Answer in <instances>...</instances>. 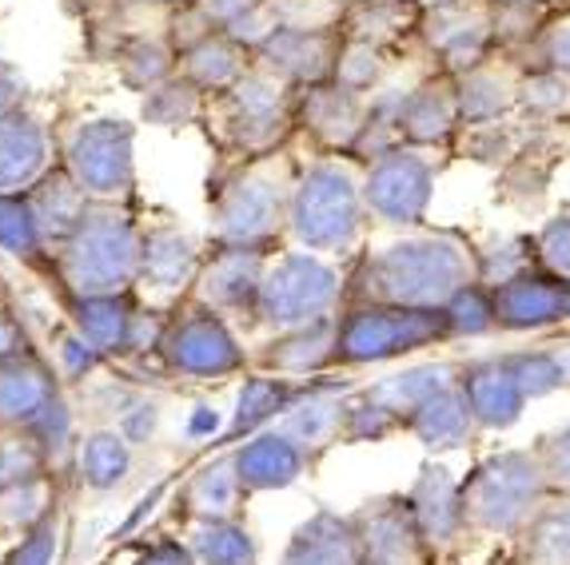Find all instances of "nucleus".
<instances>
[{"label": "nucleus", "instance_id": "obj_35", "mask_svg": "<svg viewBox=\"0 0 570 565\" xmlns=\"http://www.w3.org/2000/svg\"><path fill=\"white\" fill-rule=\"evenodd\" d=\"M29 199H32V211H37V219H40V231H45V247L65 244V239L77 231L80 219H85L88 204H92L65 168L48 171L37 188L29 191Z\"/></svg>", "mask_w": 570, "mask_h": 565}, {"label": "nucleus", "instance_id": "obj_1", "mask_svg": "<svg viewBox=\"0 0 570 565\" xmlns=\"http://www.w3.org/2000/svg\"><path fill=\"white\" fill-rule=\"evenodd\" d=\"M479 282V247L459 231H407L367 247L347 279L352 303L391 307H448L463 287Z\"/></svg>", "mask_w": 570, "mask_h": 565}, {"label": "nucleus", "instance_id": "obj_23", "mask_svg": "<svg viewBox=\"0 0 570 565\" xmlns=\"http://www.w3.org/2000/svg\"><path fill=\"white\" fill-rule=\"evenodd\" d=\"M200 267H204L200 247H196V239H191L188 231H180V227H171V224L144 227L140 282H136V287L176 299V295L196 287Z\"/></svg>", "mask_w": 570, "mask_h": 565}, {"label": "nucleus", "instance_id": "obj_33", "mask_svg": "<svg viewBox=\"0 0 570 565\" xmlns=\"http://www.w3.org/2000/svg\"><path fill=\"white\" fill-rule=\"evenodd\" d=\"M479 430L475 415H471V403H466L463 387L439 390L431 403H423L415 415L407 418V434H415L419 443L431 446V450H459V446L471 443V434Z\"/></svg>", "mask_w": 570, "mask_h": 565}, {"label": "nucleus", "instance_id": "obj_51", "mask_svg": "<svg viewBox=\"0 0 570 565\" xmlns=\"http://www.w3.org/2000/svg\"><path fill=\"white\" fill-rule=\"evenodd\" d=\"M534 247H539L542 267H551L554 275L570 279V208L559 211L554 219H547L534 231Z\"/></svg>", "mask_w": 570, "mask_h": 565}, {"label": "nucleus", "instance_id": "obj_44", "mask_svg": "<svg viewBox=\"0 0 570 565\" xmlns=\"http://www.w3.org/2000/svg\"><path fill=\"white\" fill-rule=\"evenodd\" d=\"M204 112V92L191 80H184L180 72L164 80V85L148 88L144 96V120L156 123V128H180V123H191Z\"/></svg>", "mask_w": 570, "mask_h": 565}, {"label": "nucleus", "instance_id": "obj_6", "mask_svg": "<svg viewBox=\"0 0 570 565\" xmlns=\"http://www.w3.org/2000/svg\"><path fill=\"white\" fill-rule=\"evenodd\" d=\"M466 526L491 537H519L531 514L551 494L534 450H499L475 462L463 482Z\"/></svg>", "mask_w": 570, "mask_h": 565}, {"label": "nucleus", "instance_id": "obj_42", "mask_svg": "<svg viewBox=\"0 0 570 565\" xmlns=\"http://www.w3.org/2000/svg\"><path fill=\"white\" fill-rule=\"evenodd\" d=\"M519 112L531 123H562L570 120V76L551 72V68H534L523 76V92H519Z\"/></svg>", "mask_w": 570, "mask_h": 565}, {"label": "nucleus", "instance_id": "obj_22", "mask_svg": "<svg viewBox=\"0 0 570 565\" xmlns=\"http://www.w3.org/2000/svg\"><path fill=\"white\" fill-rule=\"evenodd\" d=\"M527 65L514 52H491L483 65H475L471 72L455 76L459 80V112L463 123H487L503 120L519 108V92H523Z\"/></svg>", "mask_w": 570, "mask_h": 565}, {"label": "nucleus", "instance_id": "obj_5", "mask_svg": "<svg viewBox=\"0 0 570 565\" xmlns=\"http://www.w3.org/2000/svg\"><path fill=\"white\" fill-rule=\"evenodd\" d=\"M343 299H347V275L327 255L287 247L267 259L252 319L267 335H287V330L335 319L343 311Z\"/></svg>", "mask_w": 570, "mask_h": 565}, {"label": "nucleus", "instance_id": "obj_26", "mask_svg": "<svg viewBox=\"0 0 570 565\" xmlns=\"http://www.w3.org/2000/svg\"><path fill=\"white\" fill-rule=\"evenodd\" d=\"M276 565H363L355 518L335 509H315L304 526L287 537Z\"/></svg>", "mask_w": 570, "mask_h": 565}, {"label": "nucleus", "instance_id": "obj_56", "mask_svg": "<svg viewBox=\"0 0 570 565\" xmlns=\"http://www.w3.org/2000/svg\"><path fill=\"white\" fill-rule=\"evenodd\" d=\"M20 88H24V80L17 72H9V68H0V112L20 108Z\"/></svg>", "mask_w": 570, "mask_h": 565}, {"label": "nucleus", "instance_id": "obj_19", "mask_svg": "<svg viewBox=\"0 0 570 565\" xmlns=\"http://www.w3.org/2000/svg\"><path fill=\"white\" fill-rule=\"evenodd\" d=\"M60 143L24 108L0 112V196H29L57 168Z\"/></svg>", "mask_w": 570, "mask_h": 565}, {"label": "nucleus", "instance_id": "obj_15", "mask_svg": "<svg viewBox=\"0 0 570 565\" xmlns=\"http://www.w3.org/2000/svg\"><path fill=\"white\" fill-rule=\"evenodd\" d=\"M494 323L499 330L527 335V330H547L554 323L570 319V279L554 275L551 267H527L514 279L491 287Z\"/></svg>", "mask_w": 570, "mask_h": 565}, {"label": "nucleus", "instance_id": "obj_27", "mask_svg": "<svg viewBox=\"0 0 570 565\" xmlns=\"http://www.w3.org/2000/svg\"><path fill=\"white\" fill-rule=\"evenodd\" d=\"M335 339H340V315L324 323H312V327L287 330L267 343V350L259 355L267 375L292 378V383H304V378L324 375L327 367H335Z\"/></svg>", "mask_w": 570, "mask_h": 565}, {"label": "nucleus", "instance_id": "obj_43", "mask_svg": "<svg viewBox=\"0 0 570 565\" xmlns=\"http://www.w3.org/2000/svg\"><path fill=\"white\" fill-rule=\"evenodd\" d=\"M48 363L60 375V383H88L96 367L105 363V355L92 347V339L77 323H57L48 335Z\"/></svg>", "mask_w": 570, "mask_h": 565}, {"label": "nucleus", "instance_id": "obj_54", "mask_svg": "<svg viewBox=\"0 0 570 565\" xmlns=\"http://www.w3.org/2000/svg\"><path fill=\"white\" fill-rule=\"evenodd\" d=\"M259 4H264V0H196V9H200L216 29H228L239 17L256 12Z\"/></svg>", "mask_w": 570, "mask_h": 565}, {"label": "nucleus", "instance_id": "obj_38", "mask_svg": "<svg viewBox=\"0 0 570 565\" xmlns=\"http://www.w3.org/2000/svg\"><path fill=\"white\" fill-rule=\"evenodd\" d=\"M307 387L292 383V378L279 375H252L244 383L236 398V415H232V434H259L267 423H279V418L299 403Z\"/></svg>", "mask_w": 570, "mask_h": 565}, {"label": "nucleus", "instance_id": "obj_16", "mask_svg": "<svg viewBox=\"0 0 570 565\" xmlns=\"http://www.w3.org/2000/svg\"><path fill=\"white\" fill-rule=\"evenodd\" d=\"M267 251H252V247H216L212 259H204L196 287H191V303L212 307L224 319L236 315H256L259 282L267 271Z\"/></svg>", "mask_w": 570, "mask_h": 565}, {"label": "nucleus", "instance_id": "obj_57", "mask_svg": "<svg viewBox=\"0 0 570 565\" xmlns=\"http://www.w3.org/2000/svg\"><path fill=\"white\" fill-rule=\"evenodd\" d=\"M216 430H219L216 410H212V406H196V410H191V418H188L191 438H204V434H216Z\"/></svg>", "mask_w": 570, "mask_h": 565}, {"label": "nucleus", "instance_id": "obj_58", "mask_svg": "<svg viewBox=\"0 0 570 565\" xmlns=\"http://www.w3.org/2000/svg\"><path fill=\"white\" fill-rule=\"evenodd\" d=\"M559 358H562V387L570 390V347L559 350Z\"/></svg>", "mask_w": 570, "mask_h": 565}, {"label": "nucleus", "instance_id": "obj_55", "mask_svg": "<svg viewBox=\"0 0 570 565\" xmlns=\"http://www.w3.org/2000/svg\"><path fill=\"white\" fill-rule=\"evenodd\" d=\"M136 565H196V554L184 542H160V546L148 549Z\"/></svg>", "mask_w": 570, "mask_h": 565}, {"label": "nucleus", "instance_id": "obj_60", "mask_svg": "<svg viewBox=\"0 0 570 565\" xmlns=\"http://www.w3.org/2000/svg\"><path fill=\"white\" fill-rule=\"evenodd\" d=\"M0 295H4V282H0Z\"/></svg>", "mask_w": 570, "mask_h": 565}, {"label": "nucleus", "instance_id": "obj_9", "mask_svg": "<svg viewBox=\"0 0 570 565\" xmlns=\"http://www.w3.org/2000/svg\"><path fill=\"white\" fill-rule=\"evenodd\" d=\"M60 168L92 204H124L136 188V128L116 116H92L60 136Z\"/></svg>", "mask_w": 570, "mask_h": 565}, {"label": "nucleus", "instance_id": "obj_11", "mask_svg": "<svg viewBox=\"0 0 570 565\" xmlns=\"http://www.w3.org/2000/svg\"><path fill=\"white\" fill-rule=\"evenodd\" d=\"M439 179V148H400L383 151L363 163V196L371 219L387 227H415L428 219L431 196Z\"/></svg>", "mask_w": 570, "mask_h": 565}, {"label": "nucleus", "instance_id": "obj_20", "mask_svg": "<svg viewBox=\"0 0 570 565\" xmlns=\"http://www.w3.org/2000/svg\"><path fill=\"white\" fill-rule=\"evenodd\" d=\"M459 387H463L466 403H471L479 430H507V426L523 418V406L531 403V395L523 390L519 370L511 363V350L459 363Z\"/></svg>", "mask_w": 570, "mask_h": 565}, {"label": "nucleus", "instance_id": "obj_24", "mask_svg": "<svg viewBox=\"0 0 570 565\" xmlns=\"http://www.w3.org/2000/svg\"><path fill=\"white\" fill-rule=\"evenodd\" d=\"M407 502L415 509V522L423 529V537L431 542L435 554L451 549L459 537L466 534V509H463V486L451 478V470L428 462L423 470H419L415 486L407 490Z\"/></svg>", "mask_w": 570, "mask_h": 565}, {"label": "nucleus", "instance_id": "obj_28", "mask_svg": "<svg viewBox=\"0 0 570 565\" xmlns=\"http://www.w3.org/2000/svg\"><path fill=\"white\" fill-rule=\"evenodd\" d=\"M343 423H347V398L340 390L312 387L279 418L276 430H284L307 458H320L327 446H335L343 438Z\"/></svg>", "mask_w": 570, "mask_h": 565}, {"label": "nucleus", "instance_id": "obj_18", "mask_svg": "<svg viewBox=\"0 0 570 565\" xmlns=\"http://www.w3.org/2000/svg\"><path fill=\"white\" fill-rule=\"evenodd\" d=\"M463 132L459 112V80L443 68H431L400 100V136L415 148H448Z\"/></svg>", "mask_w": 570, "mask_h": 565}, {"label": "nucleus", "instance_id": "obj_37", "mask_svg": "<svg viewBox=\"0 0 570 565\" xmlns=\"http://www.w3.org/2000/svg\"><path fill=\"white\" fill-rule=\"evenodd\" d=\"M419 20H423L419 0H360L343 17V37L391 48L400 44L403 37H415Z\"/></svg>", "mask_w": 570, "mask_h": 565}, {"label": "nucleus", "instance_id": "obj_3", "mask_svg": "<svg viewBox=\"0 0 570 565\" xmlns=\"http://www.w3.org/2000/svg\"><path fill=\"white\" fill-rule=\"evenodd\" d=\"M295 188V163L284 148L244 160L212 204V239L216 247H252L267 251L287 236V204Z\"/></svg>", "mask_w": 570, "mask_h": 565}, {"label": "nucleus", "instance_id": "obj_4", "mask_svg": "<svg viewBox=\"0 0 570 565\" xmlns=\"http://www.w3.org/2000/svg\"><path fill=\"white\" fill-rule=\"evenodd\" d=\"M144 227L124 204H88L77 231L57 247L60 279L72 299L124 295L140 282Z\"/></svg>", "mask_w": 570, "mask_h": 565}, {"label": "nucleus", "instance_id": "obj_8", "mask_svg": "<svg viewBox=\"0 0 570 565\" xmlns=\"http://www.w3.org/2000/svg\"><path fill=\"white\" fill-rule=\"evenodd\" d=\"M295 96H299V88L292 80H284L256 60L228 92L216 96L212 112H216L224 140L244 160H252V156L279 151L287 136L295 132Z\"/></svg>", "mask_w": 570, "mask_h": 565}, {"label": "nucleus", "instance_id": "obj_36", "mask_svg": "<svg viewBox=\"0 0 570 565\" xmlns=\"http://www.w3.org/2000/svg\"><path fill=\"white\" fill-rule=\"evenodd\" d=\"M523 565H570V494L551 490L519 534Z\"/></svg>", "mask_w": 570, "mask_h": 565}, {"label": "nucleus", "instance_id": "obj_13", "mask_svg": "<svg viewBox=\"0 0 570 565\" xmlns=\"http://www.w3.org/2000/svg\"><path fill=\"white\" fill-rule=\"evenodd\" d=\"M415 40L431 57V68H443L451 76L471 72L491 52H499L494 0H451V4L428 9L419 20Z\"/></svg>", "mask_w": 570, "mask_h": 565}, {"label": "nucleus", "instance_id": "obj_2", "mask_svg": "<svg viewBox=\"0 0 570 565\" xmlns=\"http://www.w3.org/2000/svg\"><path fill=\"white\" fill-rule=\"evenodd\" d=\"M371 211L363 196V160L324 151L295 171L292 204H287V239L292 247L343 259L367 239Z\"/></svg>", "mask_w": 570, "mask_h": 565}, {"label": "nucleus", "instance_id": "obj_10", "mask_svg": "<svg viewBox=\"0 0 570 565\" xmlns=\"http://www.w3.org/2000/svg\"><path fill=\"white\" fill-rule=\"evenodd\" d=\"M0 430H24L48 450H68L72 415L60 398V375L37 355H17L0 363Z\"/></svg>", "mask_w": 570, "mask_h": 565}, {"label": "nucleus", "instance_id": "obj_21", "mask_svg": "<svg viewBox=\"0 0 570 565\" xmlns=\"http://www.w3.org/2000/svg\"><path fill=\"white\" fill-rule=\"evenodd\" d=\"M343 48V29H324V32H295V29H276L264 44L256 48V60L272 72H279L284 80H292L295 88L327 85L340 65Z\"/></svg>", "mask_w": 570, "mask_h": 565}, {"label": "nucleus", "instance_id": "obj_32", "mask_svg": "<svg viewBox=\"0 0 570 565\" xmlns=\"http://www.w3.org/2000/svg\"><path fill=\"white\" fill-rule=\"evenodd\" d=\"M252 65H256V52H247L228 32H212L200 44H191L188 52H180V68L176 72L184 80H191L204 96H219L228 92Z\"/></svg>", "mask_w": 570, "mask_h": 565}, {"label": "nucleus", "instance_id": "obj_48", "mask_svg": "<svg viewBox=\"0 0 570 565\" xmlns=\"http://www.w3.org/2000/svg\"><path fill=\"white\" fill-rule=\"evenodd\" d=\"M443 311H448L451 339H459V335L479 339V335L499 330V323H494V299H491V287H487V282H471V287H463V291H459Z\"/></svg>", "mask_w": 570, "mask_h": 565}, {"label": "nucleus", "instance_id": "obj_46", "mask_svg": "<svg viewBox=\"0 0 570 565\" xmlns=\"http://www.w3.org/2000/svg\"><path fill=\"white\" fill-rule=\"evenodd\" d=\"M176 68H180V52H176V44H168V40L144 37L124 52V80L132 88L164 85V80L176 76Z\"/></svg>", "mask_w": 570, "mask_h": 565}, {"label": "nucleus", "instance_id": "obj_49", "mask_svg": "<svg viewBox=\"0 0 570 565\" xmlns=\"http://www.w3.org/2000/svg\"><path fill=\"white\" fill-rule=\"evenodd\" d=\"M48 474V450L24 430H0V490Z\"/></svg>", "mask_w": 570, "mask_h": 565}, {"label": "nucleus", "instance_id": "obj_59", "mask_svg": "<svg viewBox=\"0 0 570 565\" xmlns=\"http://www.w3.org/2000/svg\"><path fill=\"white\" fill-rule=\"evenodd\" d=\"M499 4H519V9H542L547 0H499Z\"/></svg>", "mask_w": 570, "mask_h": 565}, {"label": "nucleus", "instance_id": "obj_41", "mask_svg": "<svg viewBox=\"0 0 570 565\" xmlns=\"http://www.w3.org/2000/svg\"><path fill=\"white\" fill-rule=\"evenodd\" d=\"M52 482L48 474L29 482H17V486H4L0 490V534L12 529V534H29L40 522L52 518Z\"/></svg>", "mask_w": 570, "mask_h": 565}, {"label": "nucleus", "instance_id": "obj_7", "mask_svg": "<svg viewBox=\"0 0 570 565\" xmlns=\"http://www.w3.org/2000/svg\"><path fill=\"white\" fill-rule=\"evenodd\" d=\"M448 339L451 327L443 307L431 311V307H391V303H347L340 311L335 367H375Z\"/></svg>", "mask_w": 570, "mask_h": 565}, {"label": "nucleus", "instance_id": "obj_34", "mask_svg": "<svg viewBox=\"0 0 570 565\" xmlns=\"http://www.w3.org/2000/svg\"><path fill=\"white\" fill-rule=\"evenodd\" d=\"M244 498H247V490L236 474V458H232V454L204 462L200 470L188 478V486H184V506H188V514L196 522L236 518Z\"/></svg>", "mask_w": 570, "mask_h": 565}, {"label": "nucleus", "instance_id": "obj_25", "mask_svg": "<svg viewBox=\"0 0 570 565\" xmlns=\"http://www.w3.org/2000/svg\"><path fill=\"white\" fill-rule=\"evenodd\" d=\"M232 458H236V474H239V482H244L247 494L287 490V486L312 466V458H307L284 430L252 434L244 446L232 450Z\"/></svg>", "mask_w": 570, "mask_h": 565}, {"label": "nucleus", "instance_id": "obj_53", "mask_svg": "<svg viewBox=\"0 0 570 565\" xmlns=\"http://www.w3.org/2000/svg\"><path fill=\"white\" fill-rule=\"evenodd\" d=\"M57 546H60V522L57 514L48 522H40L37 529L20 537V546L12 549L9 565H52L57 562Z\"/></svg>", "mask_w": 570, "mask_h": 565}, {"label": "nucleus", "instance_id": "obj_31", "mask_svg": "<svg viewBox=\"0 0 570 565\" xmlns=\"http://www.w3.org/2000/svg\"><path fill=\"white\" fill-rule=\"evenodd\" d=\"M459 383V363H419V367H403L395 375L380 378V383H371L363 395L371 403H380L383 410L400 418L403 430H407V418L415 415L419 406L431 403L439 390H448Z\"/></svg>", "mask_w": 570, "mask_h": 565}, {"label": "nucleus", "instance_id": "obj_14", "mask_svg": "<svg viewBox=\"0 0 570 565\" xmlns=\"http://www.w3.org/2000/svg\"><path fill=\"white\" fill-rule=\"evenodd\" d=\"M352 518L355 534H360L363 565H435L439 554L419 529L407 494L367 502Z\"/></svg>", "mask_w": 570, "mask_h": 565}, {"label": "nucleus", "instance_id": "obj_45", "mask_svg": "<svg viewBox=\"0 0 570 565\" xmlns=\"http://www.w3.org/2000/svg\"><path fill=\"white\" fill-rule=\"evenodd\" d=\"M45 247V231L29 196H0V251L12 259H32Z\"/></svg>", "mask_w": 570, "mask_h": 565}, {"label": "nucleus", "instance_id": "obj_30", "mask_svg": "<svg viewBox=\"0 0 570 565\" xmlns=\"http://www.w3.org/2000/svg\"><path fill=\"white\" fill-rule=\"evenodd\" d=\"M77 474L80 486L92 494L120 490L136 466V446L116 426H92L77 438Z\"/></svg>", "mask_w": 570, "mask_h": 565}, {"label": "nucleus", "instance_id": "obj_12", "mask_svg": "<svg viewBox=\"0 0 570 565\" xmlns=\"http://www.w3.org/2000/svg\"><path fill=\"white\" fill-rule=\"evenodd\" d=\"M160 355L171 375L200 378V383L239 375L247 367V350L236 339L232 323L212 307H200V303H191V311L168 323L160 339Z\"/></svg>", "mask_w": 570, "mask_h": 565}, {"label": "nucleus", "instance_id": "obj_52", "mask_svg": "<svg viewBox=\"0 0 570 565\" xmlns=\"http://www.w3.org/2000/svg\"><path fill=\"white\" fill-rule=\"evenodd\" d=\"M534 454H539V466L547 474V486L559 494H570V423L551 430L547 438H539Z\"/></svg>", "mask_w": 570, "mask_h": 565}, {"label": "nucleus", "instance_id": "obj_47", "mask_svg": "<svg viewBox=\"0 0 570 565\" xmlns=\"http://www.w3.org/2000/svg\"><path fill=\"white\" fill-rule=\"evenodd\" d=\"M267 17L276 20V29L295 32H324L343 29L347 4L343 0H264Z\"/></svg>", "mask_w": 570, "mask_h": 565}, {"label": "nucleus", "instance_id": "obj_40", "mask_svg": "<svg viewBox=\"0 0 570 565\" xmlns=\"http://www.w3.org/2000/svg\"><path fill=\"white\" fill-rule=\"evenodd\" d=\"M391 76V60H387V48L371 44V40H355V37H343L340 48V65H335V85L352 88V92L363 96H375L380 85Z\"/></svg>", "mask_w": 570, "mask_h": 565}, {"label": "nucleus", "instance_id": "obj_39", "mask_svg": "<svg viewBox=\"0 0 570 565\" xmlns=\"http://www.w3.org/2000/svg\"><path fill=\"white\" fill-rule=\"evenodd\" d=\"M191 554L204 565H259V546L252 529L236 518L224 522H196L191 526Z\"/></svg>", "mask_w": 570, "mask_h": 565}, {"label": "nucleus", "instance_id": "obj_29", "mask_svg": "<svg viewBox=\"0 0 570 565\" xmlns=\"http://www.w3.org/2000/svg\"><path fill=\"white\" fill-rule=\"evenodd\" d=\"M140 315L124 295H92V299H72V323L85 330L100 355H132L136 335H140Z\"/></svg>", "mask_w": 570, "mask_h": 565}, {"label": "nucleus", "instance_id": "obj_50", "mask_svg": "<svg viewBox=\"0 0 570 565\" xmlns=\"http://www.w3.org/2000/svg\"><path fill=\"white\" fill-rule=\"evenodd\" d=\"M534 68H551V72H562L570 76V12H562V17L547 20L539 32V40H534ZM527 48V52H531ZM523 52V57H527ZM534 68H527V72H534Z\"/></svg>", "mask_w": 570, "mask_h": 565}, {"label": "nucleus", "instance_id": "obj_17", "mask_svg": "<svg viewBox=\"0 0 570 565\" xmlns=\"http://www.w3.org/2000/svg\"><path fill=\"white\" fill-rule=\"evenodd\" d=\"M367 112L371 96L352 92L335 80L299 88V96H295V128L315 136V143L324 151H343V156H355V143L367 128Z\"/></svg>", "mask_w": 570, "mask_h": 565}]
</instances>
